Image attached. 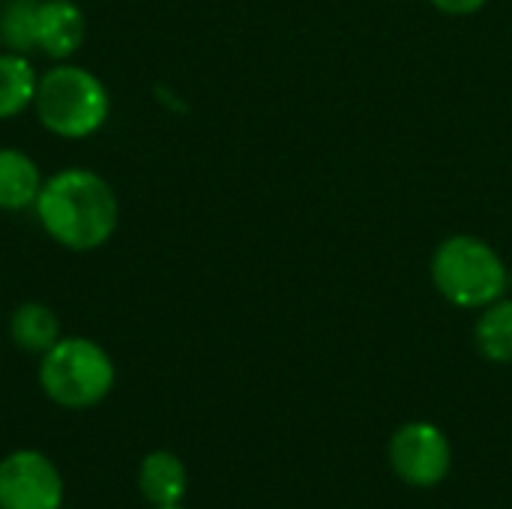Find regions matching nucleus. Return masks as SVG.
<instances>
[{"label":"nucleus","mask_w":512,"mask_h":509,"mask_svg":"<svg viewBox=\"0 0 512 509\" xmlns=\"http://www.w3.org/2000/svg\"><path fill=\"white\" fill-rule=\"evenodd\" d=\"M474 345L483 360L507 366L512 363V300L501 297L480 309L474 324Z\"/></svg>","instance_id":"12"},{"label":"nucleus","mask_w":512,"mask_h":509,"mask_svg":"<svg viewBox=\"0 0 512 509\" xmlns=\"http://www.w3.org/2000/svg\"><path fill=\"white\" fill-rule=\"evenodd\" d=\"M138 489L150 507H174L183 504L189 492V471L180 456L171 450H153L141 459Z\"/></svg>","instance_id":"8"},{"label":"nucleus","mask_w":512,"mask_h":509,"mask_svg":"<svg viewBox=\"0 0 512 509\" xmlns=\"http://www.w3.org/2000/svg\"><path fill=\"white\" fill-rule=\"evenodd\" d=\"M87 39V15L75 0H42L39 3V27H36V51L48 60H72Z\"/></svg>","instance_id":"7"},{"label":"nucleus","mask_w":512,"mask_h":509,"mask_svg":"<svg viewBox=\"0 0 512 509\" xmlns=\"http://www.w3.org/2000/svg\"><path fill=\"white\" fill-rule=\"evenodd\" d=\"M153 509H186L183 504H174V507H153Z\"/></svg>","instance_id":"15"},{"label":"nucleus","mask_w":512,"mask_h":509,"mask_svg":"<svg viewBox=\"0 0 512 509\" xmlns=\"http://www.w3.org/2000/svg\"><path fill=\"white\" fill-rule=\"evenodd\" d=\"M39 3L42 0H3L0 3V48L15 54H39L36 51V27H39Z\"/></svg>","instance_id":"13"},{"label":"nucleus","mask_w":512,"mask_h":509,"mask_svg":"<svg viewBox=\"0 0 512 509\" xmlns=\"http://www.w3.org/2000/svg\"><path fill=\"white\" fill-rule=\"evenodd\" d=\"M33 111L45 132L66 141H81L108 123L111 93L105 81L87 66L60 60L39 75Z\"/></svg>","instance_id":"2"},{"label":"nucleus","mask_w":512,"mask_h":509,"mask_svg":"<svg viewBox=\"0 0 512 509\" xmlns=\"http://www.w3.org/2000/svg\"><path fill=\"white\" fill-rule=\"evenodd\" d=\"M60 318L51 306L45 303H21L12 309L9 315V339L15 348L27 351V354H45L51 345L60 342Z\"/></svg>","instance_id":"10"},{"label":"nucleus","mask_w":512,"mask_h":509,"mask_svg":"<svg viewBox=\"0 0 512 509\" xmlns=\"http://www.w3.org/2000/svg\"><path fill=\"white\" fill-rule=\"evenodd\" d=\"M39 87V72L27 54L0 51V120L21 117L33 108Z\"/></svg>","instance_id":"11"},{"label":"nucleus","mask_w":512,"mask_h":509,"mask_svg":"<svg viewBox=\"0 0 512 509\" xmlns=\"http://www.w3.org/2000/svg\"><path fill=\"white\" fill-rule=\"evenodd\" d=\"M432 285L456 309H486L507 297L510 267L492 243L474 234H453L432 252Z\"/></svg>","instance_id":"3"},{"label":"nucleus","mask_w":512,"mask_h":509,"mask_svg":"<svg viewBox=\"0 0 512 509\" xmlns=\"http://www.w3.org/2000/svg\"><path fill=\"white\" fill-rule=\"evenodd\" d=\"M438 12H444V15H456V18H462V15H474V12H480L489 0H429Z\"/></svg>","instance_id":"14"},{"label":"nucleus","mask_w":512,"mask_h":509,"mask_svg":"<svg viewBox=\"0 0 512 509\" xmlns=\"http://www.w3.org/2000/svg\"><path fill=\"white\" fill-rule=\"evenodd\" d=\"M387 459L402 483L414 489H432L441 480H447L453 465V450L447 435L435 423L411 420L393 432L387 444Z\"/></svg>","instance_id":"5"},{"label":"nucleus","mask_w":512,"mask_h":509,"mask_svg":"<svg viewBox=\"0 0 512 509\" xmlns=\"http://www.w3.org/2000/svg\"><path fill=\"white\" fill-rule=\"evenodd\" d=\"M33 213L39 228L69 252L102 249L120 225L114 186L90 168H60L48 174Z\"/></svg>","instance_id":"1"},{"label":"nucleus","mask_w":512,"mask_h":509,"mask_svg":"<svg viewBox=\"0 0 512 509\" xmlns=\"http://www.w3.org/2000/svg\"><path fill=\"white\" fill-rule=\"evenodd\" d=\"M117 366L111 354L87 336H60L39 357V387L45 399L66 411L96 408L111 396Z\"/></svg>","instance_id":"4"},{"label":"nucleus","mask_w":512,"mask_h":509,"mask_svg":"<svg viewBox=\"0 0 512 509\" xmlns=\"http://www.w3.org/2000/svg\"><path fill=\"white\" fill-rule=\"evenodd\" d=\"M45 183L36 159L18 147H0V213L33 210Z\"/></svg>","instance_id":"9"},{"label":"nucleus","mask_w":512,"mask_h":509,"mask_svg":"<svg viewBox=\"0 0 512 509\" xmlns=\"http://www.w3.org/2000/svg\"><path fill=\"white\" fill-rule=\"evenodd\" d=\"M63 477L39 450H15L0 462V509H63Z\"/></svg>","instance_id":"6"}]
</instances>
